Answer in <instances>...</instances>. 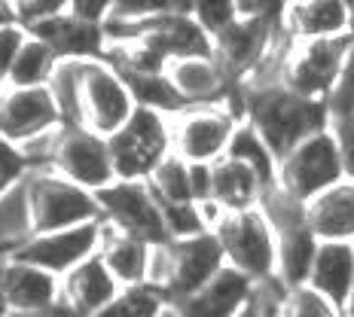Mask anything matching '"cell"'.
Instances as JSON below:
<instances>
[{
	"label": "cell",
	"instance_id": "obj_1",
	"mask_svg": "<svg viewBox=\"0 0 354 317\" xmlns=\"http://www.w3.org/2000/svg\"><path fill=\"white\" fill-rule=\"evenodd\" d=\"M248 113H250V128L266 141L275 153L278 165L284 156H290L306 137L324 131V113L321 101H308L302 95L290 92L284 83H269V86H250L248 95Z\"/></svg>",
	"mask_w": 354,
	"mask_h": 317
},
{
	"label": "cell",
	"instance_id": "obj_2",
	"mask_svg": "<svg viewBox=\"0 0 354 317\" xmlns=\"http://www.w3.org/2000/svg\"><path fill=\"white\" fill-rule=\"evenodd\" d=\"M138 110L135 95L107 58L80 61L77 86V128L113 137Z\"/></svg>",
	"mask_w": 354,
	"mask_h": 317
},
{
	"label": "cell",
	"instance_id": "obj_3",
	"mask_svg": "<svg viewBox=\"0 0 354 317\" xmlns=\"http://www.w3.org/2000/svg\"><path fill=\"white\" fill-rule=\"evenodd\" d=\"M107 144L116 180H150V174L171 156V122L165 119L162 110L138 107L131 119L113 137H107Z\"/></svg>",
	"mask_w": 354,
	"mask_h": 317
},
{
	"label": "cell",
	"instance_id": "obj_4",
	"mask_svg": "<svg viewBox=\"0 0 354 317\" xmlns=\"http://www.w3.org/2000/svg\"><path fill=\"white\" fill-rule=\"evenodd\" d=\"M211 232L223 247L226 265L239 269L250 281H266L278 271V235L263 211H223Z\"/></svg>",
	"mask_w": 354,
	"mask_h": 317
},
{
	"label": "cell",
	"instance_id": "obj_5",
	"mask_svg": "<svg viewBox=\"0 0 354 317\" xmlns=\"http://www.w3.org/2000/svg\"><path fill=\"white\" fill-rule=\"evenodd\" d=\"M28 195H31L37 235L101 220V204L95 193L71 183L53 168H37L28 174Z\"/></svg>",
	"mask_w": 354,
	"mask_h": 317
},
{
	"label": "cell",
	"instance_id": "obj_6",
	"mask_svg": "<svg viewBox=\"0 0 354 317\" xmlns=\"http://www.w3.org/2000/svg\"><path fill=\"white\" fill-rule=\"evenodd\" d=\"M342 177H345L342 150H339L336 135L327 128L306 137L278 165V186L302 204H308L312 198L327 193L330 186L342 183Z\"/></svg>",
	"mask_w": 354,
	"mask_h": 317
},
{
	"label": "cell",
	"instance_id": "obj_7",
	"mask_svg": "<svg viewBox=\"0 0 354 317\" xmlns=\"http://www.w3.org/2000/svg\"><path fill=\"white\" fill-rule=\"evenodd\" d=\"M101 204V220L125 235L159 247L168 244V226L162 217V204L147 180H116L107 189L95 193Z\"/></svg>",
	"mask_w": 354,
	"mask_h": 317
},
{
	"label": "cell",
	"instance_id": "obj_8",
	"mask_svg": "<svg viewBox=\"0 0 354 317\" xmlns=\"http://www.w3.org/2000/svg\"><path fill=\"white\" fill-rule=\"evenodd\" d=\"M348 52L351 49L345 46L342 37H336V40H299L281 61V83L302 98L321 101L324 95H333Z\"/></svg>",
	"mask_w": 354,
	"mask_h": 317
},
{
	"label": "cell",
	"instance_id": "obj_9",
	"mask_svg": "<svg viewBox=\"0 0 354 317\" xmlns=\"http://www.w3.org/2000/svg\"><path fill=\"white\" fill-rule=\"evenodd\" d=\"M235 119L226 107L205 104V107H183L174 113V156L189 165H214L230 153Z\"/></svg>",
	"mask_w": 354,
	"mask_h": 317
},
{
	"label": "cell",
	"instance_id": "obj_10",
	"mask_svg": "<svg viewBox=\"0 0 354 317\" xmlns=\"http://www.w3.org/2000/svg\"><path fill=\"white\" fill-rule=\"evenodd\" d=\"M68 128L49 86L0 88V137L12 146H25L40 135Z\"/></svg>",
	"mask_w": 354,
	"mask_h": 317
},
{
	"label": "cell",
	"instance_id": "obj_11",
	"mask_svg": "<svg viewBox=\"0 0 354 317\" xmlns=\"http://www.w3.org/2000/svg\"><path fill=\"white\" fill-rule=\"evenodd\" d=\"M53 171L68 177L71 183L88 189V193H101L110 183H116V168L107 137L88 128H64L62 141L55 146Z\"/></svg>",
	"mask_w": 354,
	"mask_h": 317
},
{
	"label": "cell",
	"instance_id": "obj_12",
	"mask_svg": "<svg viewBox=\"0 0 354 317\" xmlns=\"http://www.w3.org/2000/svg\"><path fill=\"white\" fill-rule=\"evenodd\" d=\"M101 238H104V220L71 226V229H58V232H46V235H34L16 253V260L40 265L49 275L64 278L68 271L77 269L80 262L98 256Z\"/></svg>",
	"mask_w": 354,
	"mask_h": 317
},
{
	"label": "cell",
	"instance_id": "obj_13",
	"mask_svg": "<svg viewBox=\"0 0 354 317\" xmlns=\"http://www.w3.org/2000/svg\"><path fill=\"white\" fill-rule=\"evenodd\" d=\"M168 250H171V275H168L165 296L171 305L198 293L226 269V253L214 232L187 241H168Z\"/></svg>",
	"mask_w": 354,
	"mask_h": 317
},
{
	"label": "cell",
	"instance_id": "obj_14",
	"mask_svg": "<svg viewBox=\"0 0 354 317\" xmlns=\"http://www.w3.org/2000/svg\"><path fill=\"white\" fill-rule=\"evenodd\" d=\"M278 19H284V12H278V16H239L230 31L214 40V58L220 61V68L230 77L257 73V68L269 58L272 25Z\"/></svg>",
	"mask_w": 354,
	"mask_h": 317
},
{
	"label": "cell",
	"instance_id": "obj_15",
	"mask_svg": "<svg viewBox=\"0 0 354 317\" xmlns=\"http://www.w3.org/2000/svg\"><path fill=\"white\" fill-rule=\"evenodd\" d=\"M254 299V281L248 275H241L239 269L226 265L198 293L174 302V311L180 317H239Z\"/></svg>",
	"mask_w": 354,
	"mask_h": 317
},
{
	"label": "cell",
	"instance_id": "obj_16",
	"mask_svg": "<svg viewBox=\"0 0 354 317\" xmlns=\"http://www.w3.org/2000/svg\"><path fill=\"white\" fill-rule=\"evenodd\" d=\"M3 299H6V311L16 314L46 311V308L62 305V278L49 275L40 265L10 256L3 271Z\"/></svg>",
	"mask_w": 354,
	"mask_h": 317
},
{
	"label": "cell",
	"instance_id": "obj_17",
	"mask_svg": "<svg viewBox=\"0 0 354 317\" xmlns=\"http://www.w3.org/2000/svg\"><path fill=\"white\" fill-rule=\"evenodd\" d=\"M122 284L104 265L101 256L80 262L73 271L62 278V302L80 317H98L104 308L120 296Z\"/></svg>",
	"mask_w": 354,
	"mask_h": 317
},
{
	"label": "cell",
	"instance_id": "obj_18",
	"mask_svg": "<svg viewBox=\"0 0 354 317\" xmlns=\"http://www.w3.org/2000/svg\"><path fill=\"white\" fill-rule=\"evenodd\" d=\"M28 34L40 37L46 46H53L62 61H95V58L107 55V28L86 25V21L73 19L71 10H64L62 16H55L53 21Z\"/></svg>",
	"mask_w": 354,
	"mask_h": 317
},
{
	"label": "cell",
	"instance_id": "obj_19",
	"mask_svg": "<svg viewBox=\"0 0 354 317\" xmlns=\"http://www.w3.org/2000/svg\"><path fill=\"white\" fill-rule=\"evenodd\" d=\"M168 83L177 92V98L183 101V107H205L214 104L220 95L226 92L230 73L220 68V61L214 55H196V58H177L168 64L165 70Z\"/></svg>",
	"mask_w": 354,
	"mask_h": 317
},
{
	"label": "cell",
	"instance_id": "obj_20",
	"mask_svg": "<svg viewBox=\"0 0 354 317\" xmlns=\"http://www.w3.org/2000/svg\"><path fill=\"white\" fill-rule=\"evenodd\" d=\"M308 287L336 308L348 305L354 296V247L348 241H321Z\"/></svg>",
	"mask_w": 354,
	"mask_h": 317
},
{
	"label": "cell",
	"instance_id": "obj_21",
	"mask_svg": "<svg viewBox=\"0 0 354 317\" xmlns=\"http://www.w3.org/2000/svg\"><path fill=\"white\" fill-rule=\"evenodd\" d=\"M306 223L318 241L354 238V183H336L306 204Z\"/></svg>",
	"mask_w": 354,
	"mask_h": 317
},
{
	"label": "cell",
	"instance_id": "obj_22",
	"mask_svg": "<svg viewBox=\"0 0 354 317\" xmlns=\"http://www.w3.org/2000/svg\"><path fill=\"white\" fill-rule=\"evenodd\" d=\"M284 21L297 40H336L348 31L351 10L348 3H333V0H308L287 6Z\"/></svg>",
	"mask_w": 354,
	"mask_h": 317
},
{
	"label": "cell",
	"instance_id": "obj_23",
	"mask_svg": "<svg viewBox=\"0 0 354 317\" xmlns=\"http://www.w3.org/2000/svg\"><path fill=\"white\" fill-rule=\"evenodd\" d=\"M98 256L104 260V265L113 271V278L122 287H135V284H147L153 244H147V241L135 238V235H125L104 223V238H101Z\"/></svg>",
	"mask_w": 354,
	"mask_h": 317
},
{
	"label": "cell",
	"instance_id": "obj_24",
	"mask_svg": "<svg viewBox=\"0 0 354 317\" xmlns=\"http://www.w3.org/2000/svg\"><path fill=\"white\" fill-rule=\"evenodd\" d=\"M214 174V193L211 202H217L223 211H250L257 208V202H263L266 186L245 162L223 156L211 165Z\"/></svg>",
	"mask_w": 354,
	"mask_h": 317
},
{
	"label": "cell",
	"instance_id": "obj_25",
	"mask_svg": "<svg viewBox=\"0 0 354 317\" xmlns=\"http://www.w3.org/2000/svg\"><path fill=\"white\" fill-rule=\"evenodd\" d=\"M278 235V275L287 284V290L308 284L315 256H318V238L308 229V223L293 226V229L275 232Z\"/></svg>",
	"mask_w": 354,
	"mask_h": 317
},
{
	"label": "cell",
	"instance_id": "obj_26",
	"mask_svg": "<svg viewBox=\"0 0 354 317\" xmlns=\"http://www.w3.org/2000/svg\"><path fill=\"white\" fill-rule=\"evenodd\" d=\"M37 235L31 195H28V177L0 195V256H16L21 247Z\"/></svg>",
	"mask_w": 354,
	"mask_h": 317
},
{
	"label": "cell",
	"instance_id": "obj_27",
	"mask_svg": "<svg viewBox=\"0 0 354 317\" xmlns=\"http://www.w3.org/2000/svg\"><path fill=\"white\" fill-rule=\"evenodd\" d=\"M58 64H62V58L55 55V49L46 46L40 37L28 34L25 46H21L16 64H12L10 83H6L3 88H37V86H49V83H53V77H55V70H58Z\"/></svg>",
	"mask_w": 354,
	"mask_h": 317
},
{
	"label": "cell",
	"instance_id": "obj_28",
	"mask_svg": "<svg viewBox=\"0 0 354 317\" xmlns=\"http://www.w3.org/2000/svg\"><path fill=\"white\" fill-rule=\"evenodd\" d=\"M226 156L245 162L250 171L263 180L266 193H269L272 186H278V159H275V153L266 146V141L257 135L254 128H250V125H239V128H235L230 153H226Z\"/></svg>",
	"mask_w": 354,
	"mask_h": 317
},
{
	"label": "cell",
	"instance_id": "obj_29",
	"mask_svg": "<svg viewBox=\"0 0 354 317\" xmlns=\"http://www.w3.org/2000/svg\"><path fill=\"white\" fill-rule=\"evenodd\" d=\"M150 189L156 193L162 204H189L193 198V183H189V162H183L180 156H168L156 171L150 174Z\"/></svg>",
	"mask_w": 354,
	"mask_h": 317
},
{
	"label": "cell",
	"instance_id": "obj_30",
	"mask_svg": "<svg viewBox=\"0 0 354 317\" xmlns=\"http://www.w3.org/2000/svg\"><path fill=\"white\" fill-rule=\"evenodd\" d=\"M168 296L162 290H156L153 284H135V287H122L120 296L101 311L98 317H159L165 311Z\"/></svg>",
	"mask_w": 354,
	"mask_h": 317
},
{
	"label": "cell",
	"instance_id": "obj_31",
	"mask_svg": "<svg viewBox=\"0 0 354 317\" xmlns=\"http://www.w3.org/2000/svg\"><path fill=\"white\" fill-rule=\"evenodd\" d=\"M275 317H342V314H339L333 302H327L312 287H297V290H287V296L278 302Z\"/></svg>",
	"mask_w": 354,
	"mask_h": 317
},
{
	"label": "cell",
	"instance_id": "obj_32",
	"mask_svg": "<svg viewBox=\"0 0 354 317\" xmlns=\"http://www.w3.org/2000/svg\"><path fill=\"white\" fill-rule=\"evenodd\" d=\"M189 12L211 40H217L220 34H226L239 21V6L235 3H193Z\"/></svg>",
	"mask_w": 354,
	"mask_h": 317
},
{
	"label": "cell",
	"instance_id": "obj_33",
	"mask_svg": "<svg viewBox=\"0 0 354 317\" xmlns=\"http://www.w3.org/2000/svg\"><path fill=\"white\" fill-rule=\"evenodd\" d=\"M71 0H19L16 3V21L25 31H34V28L46 25L55 16H62L68 10Z\"/></svg>",
	"mask_w": 354,
	"mask_h": 317
},
{
	"label": "cell",
	"instance_id": "obj_34",
	"mask_svg": "<svg viewBox=\"0 0 354 317\" xmlns=\"http://www.w3.org/2000/svg\"><path fill=\"white\" fill-rule=\"evenodd\" d=\"M28 174H31V165L25 162L21 150L0 137V195H6L12 186H19Z\"/></svg>",
	"mask_w": 354,
	"mask_h": 317
},
{
	"label": "cell",
	"instance_id": "obj_35",
	"mask_svg": "<svg viewBox=\"0 0 354 317\" xmlns=\"http://www.w3.org/2000/svg\"><path fill=\"white\" fill-rule=\"evenodd\" d=\"M28 40V31L21 25H10L0 31V88L10 83V73H12V64H16V58L21 52V46H25Z\"/></svg>",
	"mask_w": 354,
	"mask_h": 317
},
{
	"label": "cell",
	"instance_id": "obj_36",
	"mask_svg": "<svg viewBox=\"0 0 354 317\" xmlns=\"http://www.w3.org/2000/svg\"><path fill=\"white\" fill-rule=\"evenodd\" d=\"M330 101H333V113H339V119L354 116V49L348 52V58H345L342 77H339Z\"/></svg>",
	"mask_w": 354,
	"mask_h": 317
},
{
	"label": "cell",
	"instance_id": "obj_37",
	"mask_svg": "<svg viewBox=\"0 0 354 317\" xmlns=\"http://www.w3.org/2000/svg\"><path fill=\"white\" fill-rule=\"evenodd\" d=\"M110 6L113 3H101V0H71V16L86 21V25H98V28H107V19H110Z\"/></svg>",
	"mask_w": 354,
	"mask_h": 317
},
{
	"label": "cell",
	"instance_id": "obj_38",
	"mask_svg": "<svg viewBox=\"0 0 354 317\" xmlns=\"http://www.w3.org/2000/svg\"><path fill=\"white\" fill-rule=\"evenodd\" d=\"M336 141H339V150H342L345 177L354 180V116L336 122Z\"/></svg>",
	"mask_w": 354,
	"mask_h": 317
},
{
	"label": "cell",
	"instance_id": "obj_39",
	"mask_svg": "<svg viewBox=\"0 0 354 317\" xmlns=\"http://www.w3.org/2000/svg\"><path fill=\"white\" fill-rule=\"evenodd\" d=\"M6 317H80V314H73L68 305H55V308H46V311H34V314H16V311H10Z\"/></svg>",
	"mask_w": 354,
	"mask_h": 317
},
{
	"label": "cell",
	"instance_id": "obj_40",
	"mask_svg": "<svg viewBox=\"0 0 354 317\" xmlns=\"http://www.w3.org/2000/svg\"><path fill=\"white\" fill-rule=\"evenodd\" d=\"M269 308H272V302H263L260 296H257L239 317H269Z\"/></svg>",
	"mask_w": 354,
	"mask_h": 317
},
{
	"label": "cell",
	"instance_id": "obj_41",
	"mask_svg": "<svg viewBox=\"0 0 354 317\" xmlns=\"http://www.w3.org/2000/svg\"><path fill=\"white\" fill-rule=\"evenodd\" d=\"M10 25H19L16 21V3H3V0H0V31L10 28Z\"/></svg>",
	"mask_w": 354,
	"mask_h": 317
},
{
	"label": "cell",
	"instance_id": "obj_42",
	"mask_svg": "<svg viewBox=\"0 0 354 317\" xmlns=\"http://www.w3.org/2000/svg\"><path fill=\"white\" fill-rule=\"evenodd\" d=\"M6 260H10V256H0V317L10 314V311H6V299H3V271H6Z\"/></svg>",
	"mask_w": 354,
	"mask_h": 317
},
{
	"label": "cell",
	"instance_id": "obj_43",
	"mask_svg": "<svg viewBox=\"0 0 354 317\" xmlns=\"http://www.w3.org/2000/svg\"><path fill=\"white\" fill-rule=\"evenodd\" d=\"M159 317H180V314H177V311H174V305H168V308H165V311H162Z\"/></svg>",
	"mask_w": 354,
	"mask_h": 317
},
{
	"label": "cell",
	"instance_id": "obj_44",
	"mask_svg": "<svg viewBox=\"0 0 354 317\" xmlns=\"http://www.w3.org/2000/svg\"><path fill=\"white\" fill-rule=\"evenodd\" d=\"M275 308H278V305H272V308H269V317H275Z\"/></svg>",
	"mask_w": 354,
	"mask_h": 317
},
{
	"label": "cell",
	"instance_id": "obj_45",
	"mask_svg": "<svg viewBox=\"0 0 354 317\" xmlns=\"http://www.w3.org/2000/svg\"><path fill=\"white\" fill-rule=\"evenodd\" d=\"M348 10H351V21H354V3H348Z\"/></svg>",
	"mask_w": 354,
	"mask_h": 317
},
{
	"label": "cell",
	"instance_id": "obj_46",
	"mask_svg": "<svg viewBox=\"0 0 354 317\" xmlns=\"http://www.w3.org/2000/svg\"><path fill=\"white\" fill-rule=\"evenodd\" d=\"M348 305H351V317H354V296H351V302H348Z\"/></svg>",
	"mask_w": 354,
	"mask_h": 317
}]
</instances>
